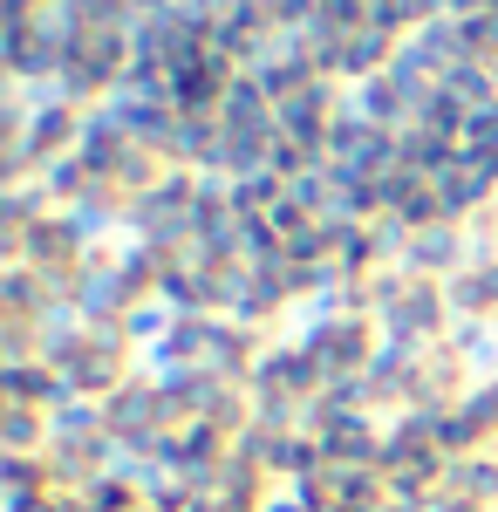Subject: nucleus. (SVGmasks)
Listing matches in <instances>:
<instances>
[{
	"mask_svg": "<svg viewBox=\"0 0 498 512\" xmlns=\"http://www.w3.org/2000/svg\"><path fill=\"white\" fill-rule=\"evenodd\" d=\"M151 342H144V328L137 321L110 315V308H82V315L62 321V335H55V369H62V383L76 396L82 410H110L116 396L130 390V383H144L151 376Z\"/></svg>",
	"mask_w": 498,
	"mask_h": 512,
	"instance_id": "f257e3e1",
	"label": "nucleus"
}]
</instances>
